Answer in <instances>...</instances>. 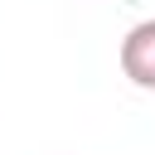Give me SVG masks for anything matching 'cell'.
Instances as JSON below:
<instances>
[{
	"label": "cell",
	"instance_id": "1",
	"mask_svg": "<svg viewBox=\"0 0 155 155\" xmlns=\"http://www.w3.org/2000/svg\"><path fill=\"white\" fill-rule=\"evenodd\" d=\"M121 73L136 87L155 92V19H140V24L126 29V39H121Z\"/></svg>",
	"mask_w": 155,
	"mask_h": 155
}]
</instances>
